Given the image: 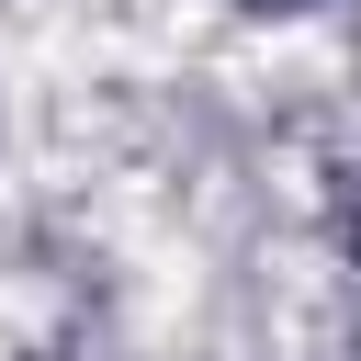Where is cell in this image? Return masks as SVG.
Here are the masks:
<instances>
[{
  "label": "cell",
  "instance_id": "cell-1",
  "mask_svg": "<svg viewBox=\"0 0 361 361\" xmlns=\"http://www.w3.org/2000/svg\"><path fill=\"white\" fill-rule=\"evenodd\" d=\"M248 11H305V0H248Z\"/></svg>",
  "mask_w": 361,
  "mask_h": 361
},
{
  "label": "cell",
  "instance_id": "cell-2",
  "mask_svg": "<svg viewBox=\"0 0 361 361\" xmlns=\"http://www.w3.org/2000/svg\"><path fill=\"white\" fill-rule=\"evenodd\" d=\"M350 226H361V214H350Z\"/></svg>",
  "mask_w": 361,
  "mask_h": 361
}]
</instances>
